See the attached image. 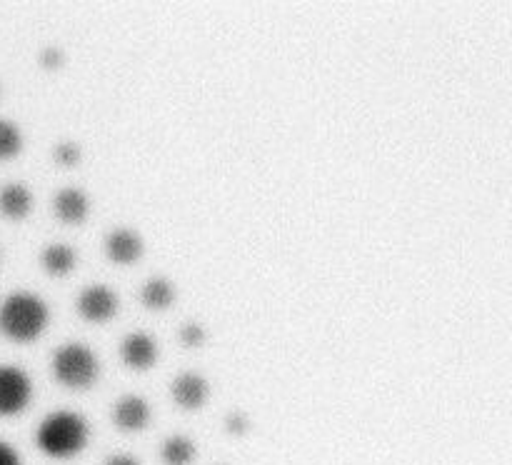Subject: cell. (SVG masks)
Wrapping results in <instances>:
<instances>
[{
  "label": "cell",
  "mask_w": 512,
  "mask_h": 465,
  "mask_svg": "<svg viewBox=\"0 0 512 465\" xmlns=\"http://www.w3.org/2000/svg\"><path fill=\"white\" fill-rule=\"evenodd\" d=\"M48 325V308L40 298L28 293H15L0 305V333L15 343H30Z\"/></svg>",
  "instance_id": "cell-1"
},
{
  "label": "cell",
  "mask_w": 512,
  "mask_h": 465,
  "mask_svg": "<svg viewBox=\"0 0 512 465\" xmlns=\"http://www.w3.org/2000/svg\"><path fill=\"white\" fill-rule=\"evenodd\" d=\"M35 440H38V448L50 458H73L88 443V425L78 413L60 410L40 423Z\"/></svg>",
  "instance_id": "cell-2"
},
{
  "label": "cell",
  "mask_w": 512,
  "mask_h": 465,
  "mask_svg": "<svg viewBox=\"0 0 512 465\" xmlns=\"http://www.w3.org/2000/svg\"><path fill=\"white\" fill-rule=\"evenodd\" d=\"M100 363L93 350L83 343H68L55 353L53 375L65 388L83 390L98 380Z\"/></svg>",
  "instance_id": "cell-3"
},
{
  "label": "cell",
  "mask_w": 512,
  "mask_h": 465,
  "mask_svg": "<svg viewBox=\"0 0 512 465\" xmlns=\"http://www.w3.org/2000/svg\"><path fill=\"white\" fill-rule=\"evenodd\" d=\"M28 375L15 365H0V415H18L23 413L25 405L30 403Z\"/></svg>",
  "instance_id": "cell-4"
},
{
  "label": "cell",
  "mask_w": 512,
  "mask_h": 465,
  "mask_svg": "<svg viewBox=\"0 0 512 465\" xmlns=\"http://www.w3.org/2000/svg\"><path fill=\"white\" fill-rule=\"evenodd\" d=\"M118 310V295L108 285H88L78 298V313L90 323H103Z\"/></svg>",
  "instance_id": "cell-5"
},
{
  "label": "cell",
  "mask_w": 512,
  "mask_h": 465,
  "mask_svg": "<svg viewBox=\"0 0 512 465\" xmlns=\"http://www.w3.org/2000/svg\"><path fill=\"white\" fill-rule=\"evenodd\" d=\"M120 355H123V363L128 368L148 370L158 360V345H155V340L150 335L133 333L120 345Z\"/></svg>",
  "instance_id": "cell-6"
},
{
  "label": "cell",
  "mask_w": 512,
  "mask_h": 465,
  "mask_svg": "<svg viewBox=\"0 0 512 465\" xmlns=\"http://www.w3.org/2000/svg\"><path fill=\"white\" fill-rule=\"evenodd\" d=\"M105 255H108L113 263L128 265L143 255V240L138 233L128 228H118L105 238Z\"/></svg>",
  "instance_id": "cell-7"
},
{
  "label": "cell",
  "mask_w": 512,
  "mask_h": 465,
  "mask_svg": "<svg viewBox=\"0 0 512 465\" xmlns=\"http://www.w3.org/2000/svg\"><path fill=\"white\" fill-rule=\"evenodd\" d=\"M113 420L120 430H125V433H138V430H143L150 420L148 403H145L143 398H138V395H125V398H120L118 403H115Z\"/></svg>",
  "instance_id": "cell-8"
},
{
  "label": "cell",
  "mask_w": 512,
  "mask_h": 465,
  "mask_svg": "<svg viewBox=\"0 0 512 465\" xmlns=\"http://www.w3.org/2000/svg\"><path fill=\"white\" fill-rule=\"evenodd\" d=\"M170 393H173L175 403L185 410H198L200 405L208 400V383L205 378L195 373H183L173 380L170 385Z\"/></svg>",
  "instance_id": "cell-9"
},
{
  "label": "cell",
  "mask_w": 512,
  "mask_h": 465,
  "mask_svg": "<svg viewBox=\"0 0 512 465\" xmlns=\"http://www.w3.org/2000/svg\"><path fill=\"white\" fill-rule=\"evenodd\" d=\"M55 215L63 223H83L88 215V198L78 188H63L55 195Z\"/></svg>",
  "instance_id": "cell-10"
},
{
  "label": "cell",
  "mask_w": 512,
  "mask_h": 465,
  "mask_svg": "<svg viewBox=\"0 0 512 465\" xmlns=\"http://www.w3.org/2000/svg\"><path fill=\"white\" fill-rule=\"evenodd\" d=\"M30 205H33V195H30V190L25 185L8 183L0 188V213L5 218H25L30 213Z\"/></svg>",
  "instance_id": "cell-11"
},
{
  "label": "cell",
  "mask_w": 512,
  "mask_h": 465,
  "mask_svg": "<svg viewBox=\"0 0 512 465\" xmlns=\"http://www.w3.org/2000/svg\"><path fill=\"white\" fill-rule=\"evenodd\" d=\"M75 260H78L75 248H70V245H65V243H55V245H48V248L43 250V258H40V263H43L45 273L48 275L63 278V275H68L70 270H73Z\"/></svg>",
  "instance_id": "cell-12"
},
{
  "label": "cell",
  "mask_w": 512,
  "mask_h": 465,
  "mask_svg": "<svg viewBox=\"0 0 512 465\" xmlns=\"http://www.w3.org/2000/svg\"><path fill=\"white\" fill-rule=\"evenodd\" d=\"M140 300H143L145 308L165 310L175 300L173 283H168V280L163 278L148 280V283L143 285V290H140Z\"/></svg>",
  "instance_id": "cell-13"
},
{
  "label": "cell",
  "mask_w": 512,
  "mask_h": 465,
  "mask_svg": "<svg viewBox=\"0 0 512 465\" xmlns=\"http://www.w3.org/2000/svg\"><path fill=\"white\" fill-rule=\"evenodd\" d=\"M160 455H163L165 465H190L195 460V443L183 435H173L163 443Z\"/></svg>",
  "instance_id": "cell-14"
},
{
  "label": "cell",
  "mask_w": 512,
  "mask_h": 465,
  "mask_svg": "<svg viewBox=\"0 0 512 465\" xmlns=\"http://www.w3.org/2000/svg\"><path fill=\"white\" fill-rule=\"evenodd\" d=\"M23 148V138H20L18 125L8 123V120H0V160L15 158Z\"/></svg>",
  "instance_id": "cell-15"
},
{
  "label": "cell",
  "mask_w": 512,
  "mask_h": 465,
  "mask_svg": "<svg viewBox=\"0 0 512 465\" xmlns=\"http://www.w3.org/2000/svg\"><path fill=\"white\" fill-rule=\"evenodd\" d=\"M53 158L58 165H75L80 160V148L75 143H60L58 148L53 150Z\"/></svg>",
  "instance_id": "cell-16"
},
{
  "label": "cell",
  "mask_w": 512,
  "mask_h": 465,
  "mask_svg": "<svg viewBox=\"0 0 512 465\" xmlns=\"http://www.w3.org/2000/svg\"><path fill=\"white\" fill-rule=\"evenodd\" d=\"M180 340H183V345H188V348H198L205 340V330L200 328L198 323H188L180 328Z\"/></svg>",
  "instance_id": "cell-17"
},
{
  "label": "cell",
  "mask_w": 512,
  "mask_h": 465,
  "mask_svg": "<svg viewBox=\"0 0 512 465\" xmlns=\"http://www.w3.org/2000/svg\"><path fill=\"white\" fill-rule=\"evenodd\" d=\"M225 428H228L230 435H245V433H248V428H250L248 415L240 413V410H233V413L225 418Z\"/></svg>",
  "instance_id": "cell-18"
},
{
  "label": "cell",
  "mask_w": 512,
  "mask_h": 465,
  "mask_svg": "<svg viewBox=\"0 0 512 465\" xmlns=\"http://www.w3.org/2000/svg\"><path fill=\"white\" fill-rule=\"evenodd\" d=\"M40 63H43V68L55 70L60 63H63V53H60L58 48H45L43 55H40Z\"/></svg>",
  "instance_id": "cell-19"
},
{
  "label": "cell",
  "mask_w": 512,
  "mask_h": 465,
  "mask_svg": "<svg viewBox=\"0 0 512 465\" xmlns=\"http://www.w3.org/2000/svg\"><path fill=\"white\" fill-rule=\"evenodd\" d=\"M0 465H20L18 453L8 443H3V440H0Z\"/></svg>",
  "instance_id": "cell-20"
},
{
  "label": "cell",
  "mask_w": 512,
  "mask_h": 465,
  "mask_svg": "<svg viewBox=\"0 0 512 465\" xmlns=\"http://www.w3.org/2000/svg\"><path fill=\"white\" fill-rule=\"evenodd\" d=\"M105 465H140L135 458H128V455H115V458L105 460Z\"/></svg>",
  "instance_id": "cell-21"
}]
</instances>
